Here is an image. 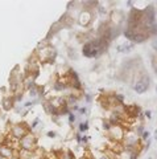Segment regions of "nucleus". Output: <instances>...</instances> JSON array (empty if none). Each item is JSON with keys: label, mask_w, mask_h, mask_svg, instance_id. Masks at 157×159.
Listing matches in <instances>:
<instances>
[{"label": "nucleus", "mask_w": 157, "mask_h": 159, "mask_svg": "<svg viewBox=\"0 0 157 159\" xmlns=\"http://www.w3.org/2000/svg\"><path fill=\"white\" fill-rule=\"evenodd\" d=\"M149 32L152 33V35H157V24H153V25H152Z\"/></svg>", "instance_id": "39448f33"}, {"label": "nucleus", "mask_w": 157, "mask_h": 159, "mask_svg": "<svg viewBox=\"0 0 157 159\" xmlns=\"http://www.w3.org/2000/svg\"><path fill=\"white\" fill-rule=\"evenodd\" d=\"M143 138H144V139H147V138H149V131H144V134H143Z\"/></svg>", "instance_id": "423d86ee"}, {"label": "nucleus", "mask_w": 157, "mask_h": 159, "mask_svg": "<svg viewBox=\"0 0 157 159\" xmlns=\"http://www.w3.org/2000/svg\"><path fill=\"white\" fill-rule=\"evenodd\" d=\"M33 143H35V139H33V137H31V135H27L23 139V146L25 149H29V147H32L33 146Z\"/></svg>", "instance_id": "7ed1b4c3"}, {"label": "nucleus", "mask_w": 157, "mask_h": 159, "mask_svg": "<svg viewBox=\"0 0 157 159\" xmlns=\"http://www.w3.org/2000/svg\"><path fill=\"white\" fill-rule=\"evenodd\" d=\"M156 90H157V87H156Z\"/></svg>", "instance_id": "9d476101"}, {"label": "nucleus", "mask_w": 157, "mask_h": 159, "mask_svg": "<svg viewBox=\"0 0 157 159\" xmlns=\"http://www.w3.org/2000/svg\"><path fill=\"white\" fill-rule=\"evenodd\" d=\"M149 83H151L149 77L144 74L143 78H141V80H139V81L133 85V90L136 91L137 94H143L144 91H145V90L148 89V87H149Z\"/></svg>", "instance_id": "f257e3e1"}, {"label": "nucleus", "mask_w": 157, "mask_h": 159, "mask_svg": "<svg viewBox=\"0 0 157 159\" xmlns=\"http://www.w3.org/2000/svg\"><path fill=\"white\" fill-rule=\"evenodd\" d=\"M100 159H108V157H102Z\"/></svg>", "instance_id": "1a4fd4ad"}, {"label": "nucleus", "mask_w": 157, "mask_h": 159, "mask_svg": "<svg viewBox=\"0 0 157 159\" xmlns=\"http://www.w3.org/2000/svg\"><path fill=\"white\" fill-rule=\"evenodd\" d=\"M48 135H49V137H56V134H54L53 131H50V133L48 134Z\"/></svg>", "instance_id": "6e6552de"}, {"label": "nucleus", "mask_w": 157, "mask_h": 159, "mask_svg": "<svg viewBox=\"0 0 157 159\" xmlns=\"http://www.w3.org/2000/svg\"><path fill=\"white\" fill-rule=\"evenodd\" d=\"M90 20H91V17H90V14H87V12H86V14H82V15H80L79 23L82 24V25H87Z\"/></svg>", "instance_id": "20e7f679"}, {"label": "nucleus", "mask_w": 157, "mask_h": 159, "mask_svg": "<svg viewBox=\"0 0 157 159\" xmlns=\"http://www.w3.org/2000/svg\"><path fill=\"white\" fill-rule=\"evenodd\" d=\"M96 53H98V49L92 45V43H87L83 47V54L86 57H94Z\"/></svg>", "instance_id": "f03ea898"}, {"label": "nucleus", "mask_w": 157, "mask_h": 159, "mask_svg": "<svg viewBox=\"0 0 157 159\" xmlns=\"http://www.w3.org/2000/svg\"><path fill=\"white\" fill-rule=\"evenodd\" d=\"M152 48H153L155 51H157V40H155L153 43H152Z\"/></svg>", "instance_id": "0eeeda50"}]
</instances>
